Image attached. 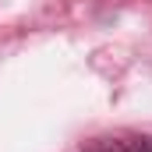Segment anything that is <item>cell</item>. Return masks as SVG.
Segmentation results:
<instances>
[{"label": "cell", "mask_w": 152, "mask_h": 152, "mask_svg": "<svg viewBox=\"0 0 152 152\" xmlns=\"http://www.w3.org/2000/svg\"><path fill=\"white\" fill-rule=\"evenodd\" d=\"M85 152H152L149 134H124V138H92Z\"/></svg>", "instance_id": "cell-1"}]
</instances>
